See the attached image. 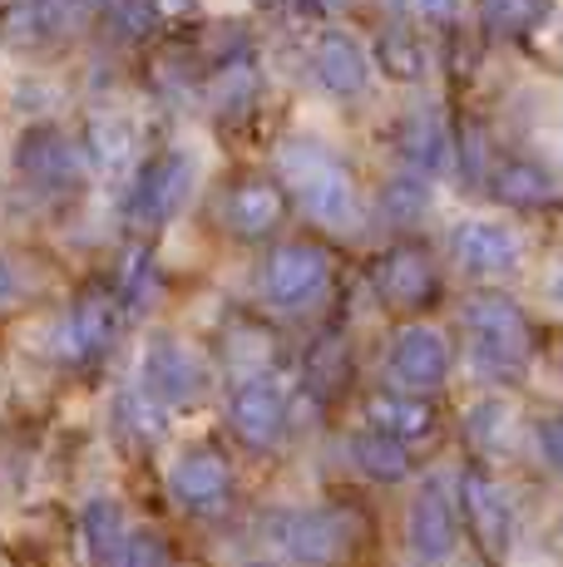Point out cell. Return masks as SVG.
I'll return each instance as SVG.
<instances>
[{
	"label": "cell",
	"mask_w": 563,
	"mask_h": 567,
	"mask_svg": "<svg viewBox=\"0 0 563 567\" xmlns=\"http://www.w3.org/2000/svg\"><path fill=\"white\" fill-rule=\"evenodd\" d=\"M277 173L291 193H297L301 213L327 233H346L356 223V183L346 173V163L331 154L327 144L297 134L277 144Z\"/></svg>",
	"instance_id": "cell-1"
},
{
	"label": "cell",
	"mask_w": 563,
	"mask_h": 567,
	"mask_svg": "<svg viewBox=\"0 0 563 567\" xmlns=\"http://www.w3.org/2000/svg\"><path fill=\"white\" fill-rule=\"evenodd\" d=\"M464 331H470V355L484 375L509 380L529 365V321L504 291H480L464 301Z\"/></svg>",
	"instance_id": "cell-2"
},
{
	"label": "cell",
	"mask_w": 563,
	"mask_h": 567,
	"mask_svg": "<svg viewBox=\"0 0 563 567\" xmlns=\"http://www.w3.org/2000/svg\"><path fill=\"white\" fill-rule=\"evenodd\" d=\"M273 543L287 558L307 563V567H337L351 543L361 538V523L337 504H317V508H287L267 523Z\"/></svg>",
	"instance_id": "cell-3"
},
{
	"label": "cell",
	"mask_w": 563,
	"mask_h": 567,
	"mask_svg": "<svg viewBox=\"0 0 563 567\" xmlns=\"http://www.w3.org/2000/svg\"><path fill=\"white\" fill-rule=\"evenodd\" d=\"M193 178H198V163L193 154H183V148H168L164 158H154L144 173L134 178V188H129V223L139 227H164L173 213H178L183 203H188L193 193Z\"/></svg>",
	"instance_id": "cell-4"
},
{
	"label": "cell",
	"mask_w": 563,
	"mask_h": 567,
	"mask_svg": "<svg viewBox=\"0 0 563 567\" xmlns=\"http://www.w3.org/2000/svg\"><path fill=\"white\" fill-rule=\"evenodd\" d=\"M327 277H331V261L321 247L287 243L263 261V301L277 311H297V307H307L311 297H321Z\"/></svg>",
	"instance_id": "cell-5"
},
{
	"label": "cell",
	"mask_w": 563,
	"mask_h": 567,
	"mask_svg": "<svg viewBox=\"0 0 563 567\" xmlns=\"http://www.w3.org/2000/svg\"><path fill=\"white\" fill-rule=\"evenodd\" d=\"M139 385H144L164 410H183L203 395V365L183 341L154 336L144 351V365H139Z\"/></svg>",
	"instance_id": "cell-6"
},
{
	"label": "cell",
	"mask_w": 563,
	"mask_h": 567,
	"mask_svg": "<svg viewBox=\"0 0 563 567\" xmlns=\"http://www.w3.org/2000/svg\"><path fill=\"white\" fill-rule=\"evenodd\" d=\"M460 508H464V523H470V538L480 543V553L490 563H500L514 543V508H509V494L494 484L490 474L470 468L460 478Z\"/></svg>",
	"instance_id": "cell-7"
},
{
	"label": "cell",
	"mask_w": 563,
	"mask_h": 567,
	"mask_svg": "<svg viewBox=\"0 0 563 567\" xmlns=\"http://www.w3.org/2000/svg\"><path fill=\"white\" fill-rule=\"evenodd\" d=\"M227 420H233L237 440H243L247 450H267V444H277L282 424H287V390H282L273 375L237 380L233 400H227Z\"/></svg>",
	"instance_id": "cell-8"
},
{
	"label": "cell",
	"mask_w": 563,
	"mask_h": 567,
	"mask_svg": "<svg viewBox=\"0 0 563 567\" xmlns=\"http://www.w3.org/2000/svg\"><path fill=\"white\" fill-rule=\"evenodd\" d=\"M406 543H410V553H416V563H446L454 553V543H460V514H454L440 478L420 484V494L410 498Z\"/></svg>",
	"instance_id": "cell-9"
},
{
	"label": "cell",
	"mask_w": 563,
	"mask_h": 567,
	"mask_svg": "<svg viewBox=\"0 0 563 567\" xmlns=\"http://www.w3.org/2000/svg\"><path fill=\"white\" fill-rule=\"evenodd\" d=\"M450 257L460 261L470 277H509L524 257L514 227L494 223V217H464L450 233Z\"/></svg>",
	"instance_id": "cell-10"
},
{
	"label": "cell",
	"mask_w": 563,
	"mask_h": 567,
	"mask_svg": "<svg viewBox=\"0 0 563 567\" xmlns=\"http://www.w3.org/2000/svg\"><path fill=\"white\" fill-rule=\"evenodd\" d=\"M450 375V341L436 326H406L391 341V380L410 395L440 390Z\"/></svg>",
	"instance_id": "cell-11"
},
{
	"label": "cell",
	"mask_w": 563,
	"mask_h": 567,
	"mask_svg": "<svg viewBox=\"0 0 563 567\" xmlns=\"http://www.w3.org/2000/svg\"><path fill=\"white\" fill-rule=\"evenodd\" d=\"M168 494L178 498L183 508H193V514H208V508L227 504V494H233V468H227L218 450L193 444V450H183L168 468Z\"/></svg>",
	"instance_id": "cell-12"
},
{
	"label": "cell",
	"mask_w": 563,
	"mask_h": 567,
	"mask_svg": "<svg viewBox=\"0 0 563 567\" xmlns=\"http://www.w3.org/2000/svg\"><path fill=\"white\" fill-rule=\"evenodd\" d=\"M371 281H376V297L391 311H420V307H430V297L440 291L436 261L420 252V247H396V252H386L376 261Z\"/></svg>",
	"instance_id": "cell-13"
},
{
	"label": "cell",
	"mask_w": 563,
	"mask_h": 567,
	"mask_svg": "<svg viewBox=\"0 0 563 567\" xmlns=\"http://www.w3.org/2000/svg\"><path fill=\"white\" fill-rule=\"evenodd\" d=\"M311 74H317V84L331 100H356L366 90V80H371V60L346 30H321L311 40Z\"/></svg>",
	"instance_id": "cell-14"
},
{
	"label": "cell",
	"mask_w": 563,
	"mask_h": 567,
	"mask_svg": "<svg viewBox=\"0 0 563 567\" xmlns=\"http://www.w3.org/2000/svg\"><path fill=\"white\" fill-rule=\"evenodd\" d=\"M16 168L20 178L30 183V188H70V183H80V148L70 144L64 134H55V128H35V134L20 138L16 148Z\"/></svg>",
	"instance_id": "cell-15"
},
{
	"label": "cell",
	"mask_w": 563,
	"mask_h": 567,
	"mask_svg": "<svg viewBox=\"0 0 563 567\" xmlns=\"http://www.w3.org/2000/svg\"><path fill=\"white\" fill-rule=\"evenodd\" d=\"M110 336H114L110 301H80V307H70L55 321V331H50V351H55L64 365H84L110 346Z\"/></svg>",
	"instance_id": "cell-16"
},
{
	"label": "cell",
	"mask_w": 563,
	"mask_h": 567,
	"mask_svg": "<svg viewBox=\"0 0 563 567\" xmlns=\"http://www.w3.org/2000/svg\"><path fill=\"white\" fill-rule=\"evenodd\" d=\"M396 144H400V158L416 173H426V178H440L454 163V138L436 109H410L396 128Z\"/></svg>",
	"instance_id": "cell-17"
},
{
	"label": "cell",
	"mask_w": 563,
	"mask_h": 567,
	"mask_svg": "<svg viewBox=\"0 0 563 567\" xmlns=\"http://www.w3.org/2000/svg\"><path fill=\"white\" fill-rule=\"evenodd\" d=\"M366 430H381L400 444H420L436 434V405L410 390H376L366 400Z\"/></svg>",
	"instance_id": "cell-18"
},
{
	"label": "cell",
	"mask_w": 563,
	"mask_h": 567,
	"mask_svg": "<svg viewBox=\"0 0 563 567\" xmlns=\"http://www.w3.org/2000/svg\"><path fill=\"white\" fill-rule=\"evenodd\" d=\"M223 223L237 237H267L282 223V193L277 183H237L223 203Z\"/></svg>",
	"instance_id": "cell-19"
},
{
	"label": "cell",
	"mask_w": 563,
	"mask_h": 567,
	"mask_svg": "<svg viewBox=\"0 0 563 567\" xmlns=\"http://www.w3.org/2000/svg\"><path fill=\"white\" fill-rule=\"evenodd\" d=\"M490 188H494V198H500L504 207H519V213H534V207H549V203L559 198L554 173L539 168V163H524V158L494 168Z\"/></svg>",
	"instance_id": "cell-20"
},
{
	"label": "cell",
	"mask_w": 563,
	"mask_h": 567,
	"mask_svg": "<svg viewBox=\"0 0 563 567\" xmlns=\"http://www.w3.org/2000/svg\"><path fill=\"white\" fill-rule=\"evenodd\" d=\"M80 528H84V548H90V558L100 567H119V558H124V548H129L124 508H119L114 498H90Z\"/></svg>",
	"instance_id": "cell-21"
},
{
	"label": "cell",
	"mask_w": 563,
	"mask_h": 567,
	"mask_svg": "<svg viewBox=\"0 0 563 567\" xmlns=\"http://www.w3.org/2000/svg\"><path fill=\"white\" fill-rule=\"evenodd\" d=\"M351 464L376 484H400L410 474V444H400L381 430H361L351 434Z\"/></svg>",
	"instance_id": "cell-22"
},
{
	"label": "cell",
	"mask_w": 563,
	"mask_h": 567,
	"mask_svg": "<svg viewBox=\"0 0 563 567\" xmlns=\"http://www.w3.org/2000/svg\"><path fill=\"white\" fill-rule=\"evenodd\" d=\"M203 100L213 114H243L257 100V70L247 60H223L203 84Z\"/></svg>",
	"instance_id": "cell-23"
},
{
	"label": "cell",
	"mask_w": 563,
	"mask_h": 567,
	"mask_svg": "<svg viewBox=\"0 0 563 567\" xmlns=\"http://www.w3.org/2000/svg\"><path fill=\"white\" fill-rule=\"evenodd\" d=\"M381 213L391 217L396 227H410V223H420V217L430 213V178L426 173H400V178L386 183V193H381Z\"/></svg>",
	"instance_id": "cell-24"
},
{
	"label": "cell",
	"mask_w": 563,
	"mask_h": 567,
	"mask_svg": "<svg viewBox=\"0 0 563 567\" xmlns=\"http://www.w3.org/2000/svg\"><path fill=\"white\" fill-rule=\"evenodd\" d=\"M464 434H470V444L480 454H500L509 444V434H514V410L504 400H480V405L464 414Z\"/></svg>",
	"instance_id": "cell-25"
},
{
	"label": "cell",
	"mask_w": 563,
	"mask_h": 567,
	"mask_svg": "<svg viewBox=\"0 0 563 567\" xmlns=\"http://www.w3.org/2000/svg\"><path fill=\"white\" fill-rule=\"evenodd\" d=\"M84 154H90L100 168H119L129 154V124L119 114H100L90 124V138H84Z\"/></svg>",
	"instance_id": "cell-26"
},
{
	"label": "cell",
	"mask_w": 563,
	"mask_h": 567,
	"mask_svg": "<svg viewBox=\"0 0 563 567\" xmlns=\"http://www.w3.org/2000/svg\"><path fill=\"white\" fill-rule=\"evenodd\" d=\"M119 301H124L134 316L154 301V261H149L144 247H134V252L124 257V271H119Z\"/></svg>",
	"instance_id": "cell-27"
},
{
	"label": "cell",
	"mask_w": 563,
	"mask_h": 567,
	"mask_svg": "<svg viewBox=\"0 0 563 567\" xmlns=\"http://www.w3.org/2000/svg\"><path fill=\"white\" fill-rule=\"evenodd\" d=\"M381 64H386V74H396V80H420V74H426V50L416 45L410 30H386Z\"/></svg>",
	"instance_id": "cell-28"
},
{
	"label": "cell",
	"mask_w": 563,
	"mask_h": 567,
	"mask_svg": "<svg viewBox=\"0 0 563 567\" xmlns=\"http://www.w3.org/2000/svg\"><path fill=\"white\" fill-rule=\"evenodd\" d=\"M154 25H158L154 0H114L110 6V30L119 40H144Z\"/></svg>",
	"instance_id": "cell-29"
},
{
	"label": "cell",
	"mask_w": 563,
	"mask_h": 567,
	"mask_svg": "<svg viewBox=\"0 0 563 567\" xmlns=\"http://www.w3.org/2000/svg\"><path fill=\"white\" fill-rule=\"evenodd\" d=\"M484 20H490L494 30H504V35H514V30L534 25L539 6H534V0H484Z\"/></svg>",
	"instance_id": "cell-30"
},
{
	"label": "cell",
	"mask_w": 563,
	"mask_h": 567,
	"mask_svg": "<svg viewBox=\"0 0 563 567\" xmlns=\"http://www.w3.org/2000/svg\"><path fill=\"white\" fill-rule=\"evenodd\" d=\"M119 567H168V543L149 528L129 533V548H124V558H119Z\"/></svg>",
	"instance_id": "cell-31"
},
{
	"label": "cell",
	"mask_w": 563,
	"mask_h": 567,
	"mask_svg": "<svg viewBox=\"0 0 563 567\" xmlns=\"http://www.w3.org/2000/svg\"><path fill=\"white\" fill-rule=\"evenodd\" d=\"M539 454H544V464L554 474H563V410L539 420Z\"/></svg>",
	"instance_id": "cell-32"
},
{
	"label": "cell",
	"mask_w": 563,
	"mask_h": 567,
	"mask_svg": "<svg viewBox=\"0 0 563 567\" xmlns=\"http://www.w3.org/2000/svg\"><path fill=\"white\" fill-rule=\"evenodd\" d=\"M420 16H436V20H450L454 10H460V0H416Z\"/></svg>",
	"instance_id": "cell-33"
},
{
	"label": "cell",
	"mask_w": 563,
	"mask_h": 567,
	"mask_svg": "<svg viewBox=\"0 0 563 567\" xmlns=\"http://www.w3.org/2000/svg\"><path fill=\"white\" fill-rule=\"evenodd\" d=\"M154 6H158V20H178L188 10V0H154Z\"/></svg>",
	"instance_id": "cell-34"
},
{
	"label": "cell",
	"mask_w": 563,
	"mask_h": 567,
	"mask_svg": "<svg viewBox=\"0 0 563 567\" xmlns=\"http://www.w3.org/2000/svg\"><path fill=\"white\" fill-rule=\"evenodd\" d=\"M549 297H559V301H563V261H559L554 277H549Z\"/></svg>",
	"instance_id": "cell-35"
},
{
	"label": "cell",
	"mask_w": 563,
	"mask_h": 567,
	"mask_svg": "<svg viewBox=\"0 0 563 567\" xmlns=\"http://www.w3.org/2000/svg\"><path fill=\"white\" fill-rule=\"evenodd\" d=\"M243 567H277V563H243Z\"/></svg>",
	"instance_id": "cell-36"
}]
</instances>
